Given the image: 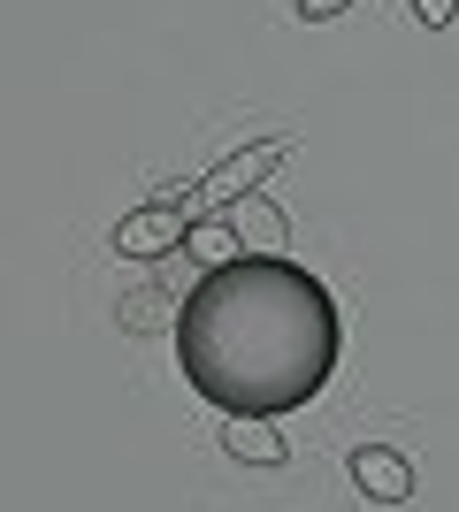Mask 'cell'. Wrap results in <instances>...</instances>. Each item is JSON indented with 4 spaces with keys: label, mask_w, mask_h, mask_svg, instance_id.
I'll return each mask as SVG.
<instances>
[{
    "label": "cell",
    "mask_w": 459,
    "mask_h": 512,
    "mask_svg": "<svg viewBox=\"0 0 459 512\" xmlns=\"http://www.w3.org/2000/svg\"><path fill=\"white\" fill-rule=\"evenodd\" d=\"M345 474H352V490L368 497V505H406V497H414V459L391 451V444H360L345 459Z\"/></svg>",
    "instance_id": "277c9868"
},
{
    "label": "cell",
    "mask_w": 459,
    "mask_h": 512,
    "mask_svg": "<svg viewBox=\"0 0 459 512\" xmlns=\"http://www.w3.org/2000/svg\"><path fill=\"white\" fill-rule=\"evenodd\" d=\"M284 153H291V138H261V146H245V153H230V161H215V169H207V184L184 199V207H192V222H199V214H222L230 199H245V192H261V176L276 169Z\"/></svg>",
    "instance_id": "3957f363"
},
{
    "label": "cell",
    "mask_w": 459,
    "mask_h": 512,
    "mask_svg": "<svg viewBox=\"0 0 459 512\" xmlns=\"http://www.w3.org/2000/svg\"><path fill=\"white\" fill-rule=\"evenodd\" d=\"M406 8H414V23H421V31H444V23L459 16V0H406Z\"/></svg>",
    "instance_id": "9c48e42d"
},
{
    "label": "cell",
    "mask_w": 459,
    "mask_h": 512,
    "mask_svg": "<svg viewBox=\"0 0 459 512\" xmlns=\"http://www.w3.org/2000/svg\"><path fill=\"white\" fill-rule=\"evenodd\" d=\"M230 222H238V237H245V253H284L291 245V222H284V207L268 192H245V199H230Z\"/></svg>",
    "instance_id": "8992f818"
},
{
    "label": "cell",
    "mask_w": 459,
    "mask_h": 512,
    "mask_svg": "<svg viewBox=\"0 0 459 512\" xmlns=\"http://www.w3.org/2000/svg\"><path fill=\"white\" fill-rule=\"evenodd\" d=\"M222 451H230L238 467H284V459H291V444L261 421V413H238V421L222 428Z\"/></svg>",
    "instance_id": "52a82bcc"
},
{
    "label": "cell",
    "mask_w": 459,
    "mask_h": 512,
    "mask_svg": "<svg viewBox=\"0 0 459 512\" xmlns=\"http://www.w3.org/2000/svg\"><path fill=\"white\" fill-rule=\"evenodd\" d=\"M337 352H345V321L329 283L284 253L207 268L176 314V367L222 421L238 413L284 421L314 406L337 375Z\"/></svg>",
    "instance_id": "6da1fadb"
},
{
    "label": "cell",
    "mask_w": 459,
    "mask_h": 512,
    "mask_svg": "<svg viewBox=\"0 0 459 512\" xmlns=\"http://www.w3.org/2000/svg\"><path fill=\"white\" fill-rule=\"evenodd\" d=\"M184 253H192V260H199V276H207V268H230V260H245V237H238V222H230V214H199L192 237H184Z\"/></svg>",
    "instance_id": "ba28073f"
},
{
    "label": "cell",
    "mask_w": 459,
    "mask_h": 512,
    "mask_svg": "<svg viewBox=\"0 0 459 512\" xmlns=\"http://www.w3.org/2000/svg\"><path fill=\"white\" fill-rule=\"evenodd\" d=\"M345 8H352V0H299L306 23H329V16H345Z\"/></svg>",
    "instance_id": "30bf717a"
},
{
    "label": "cell",
    "mask_w": 459,
    "mask_h": 512,
    "mask_svg": "<svg viewBox=\"0 0 459 512\" xmlns=\"http://www.w3.org/2000/svg\"><path fill=\"white\" fill-rule=\"evenodd\" d=\"M184 237H192V207L176 192H161V199H146V207L123 214L108 230V245L123 260H169V253H184Z\"/></svg>",
    "instance_id": "7a4b0ae2"
},
{
    "label": "cell",
    "mask_w": 459,
    "mask_h": 512,
    "mask_svg": "<svg viewBox=\"0 0 459 512\" xmlns=\"http://www.w3.org/2000/svg\"><path fill=\"white\" fill-rule=\"evenodd\" d=\"M176 314H184V299L161 291V283H131V291L115 299V329H123V337H176Z\"/></svg>",
    "instance_id": "5b68a950"
}]
</instances>
